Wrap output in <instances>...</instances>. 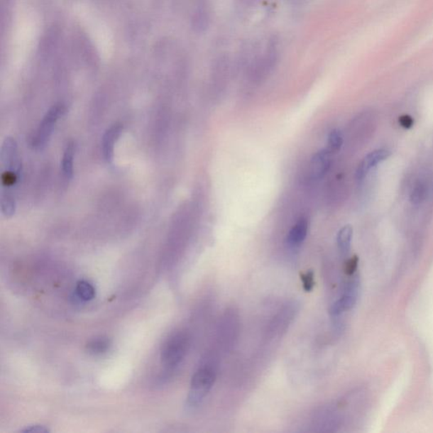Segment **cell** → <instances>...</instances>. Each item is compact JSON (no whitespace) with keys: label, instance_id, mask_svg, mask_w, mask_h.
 <instances>
[{"label":"cell","instance_id":"obj_19","mask_svg":"<svg viewBox=\"0 0 433 433\" xmlns=\"http://www.w3.org/2000/svg\"><path fill=\"white\" fill-rule=\"evenodd\" d=\"M357 263H358V258H356V256H354V258H353L350 261H349V262L346 264V268L347 275H353V273H355L356 268L357 267Z\"/></svg>","mask_w":433,"mask_h":433},{"label":"cell","instance_id":"obj_9","mask_svg":"<svg viewBox=\"0 0 433 433\" xmlns=\"http://www.w3.org/2000/svg\"><path fill=\"white\" fill-rule=\"evenodd\" d=\"M76 155V144L74 141H69L65 148L62 157V174L66 181L72 180L74 174V159Z\"/></svg>","mask_w":433,"mask_h":433},{"label":"cell","instance_id":"obj_17","mask_svg":"<svg viewBox=\"0 0 433 433\" xmlns=\"http://www.w3.org/2000/svg\"><path fill=\"white\" fill-rule=\"evenodd\" d=\"M300 280H302L303 288L307 292H310V291L314 288V273L312 271H307V273H302V275H300Z\"/></svg>","mask_w":433,"mask_h":433},{"label":"cell","instance_id":"obj_7","mask_svg":"<svg viewBox=\"0 0 433 433\" xmlns=\"http://www.w3.org/2000/svg\"><path fill=\"white\" fill-rule=\"evenodd\" d=\"M391 153L386 149H378L368 154L357 168L356 177L357 180H363L370 170L390 158Z\"/></svg>","mask_w":433,"mask_h":433},{"label":"cell","instance_id":"obj_2","mask_svg":"<svg viewBox=\"0 0 433 433\" xmlns=\"http://www.w3.org/2000/svg\"><path fill=\"white\" fill-rule=\"evenodd\" d=\"M216 379V372L213 366L206 365L199 368L193 375L188 396V405L195 407L204 399Z\"/></svg>","mask_w":433,"mask_h":433},{"label":"cell","instance_id":"obj_8","mask_svg":"<svg viewBox=\"0 0 433 433\" xmlns=\"http://www.w3.org/2000/svg\"><path fill=\"white\" fill-rule=\"evenodd\" d=\"M332 163V154L329 149H322L313 155L311 162V174L313 178L324 177Z\"/></svg>","mask_w":433,"mask_h":433},{"label":"cell","instance_id":"obj_1","mask_svg":"<svg viewBox=\"0 0 433 433\" xmlns=\"http://www.w3.org/2000/svg\"><path fill=\"white\" fill-rule=\"evenodd\" d=\"M190 347V336L185 331H178L163 344L161 361L168 368H175L184 359Z\"/></svg>","mask_w":433,"mask_h":433},{"label":"cell","instance_id":"obj_13","mask_svg":"<svg viewBox=\"0 0 433 433\" xmlns=\"http://www.w3.org/2000/svg\"><path fill=\"white\" fill-rule=\"evenodd\" d=\"M110 341L107 338L99 337L90 340L87 344V350L92 355L99 356L109 351Z\"/></svg>","mask_w":433,"mask_h":433},{"label":"cell","instance_id":"obj_6","mask_svg":"<svg viewBox=\"0 0 433 433\" xmlns=\"http://www.w3.org/2000/svg\"><path fill=\"white\" fill-rule=\"evenodd\" d=\"M122 131L123 126L121 124H114V125L108 128L107 131L104 132L103 138H102V154H103L104 160L108 165L114 161V147H116Z\"/></svg>","mask_w":433,"mask_h":433},{"label":"cell","instance_id":"obj_5","mask_svg":"<svg viewBox=\"0 0 433 433\" xmlns=\"http://www.w3.org/2000/svg\"><path fill=\"white\" fill-rule=\"evenodd\" d=\"M3 169L13 170L21 172V162L18 147L14 138L8 136L3 141L1 153H0Z\"/></svg>","mask_w":433,"mask_h":433},{"label":"cell","instance_id":"obj_18","mask_svg":"<svg viewBox=\"0 0 433 433\" xmlns=\"http://www.w3.org/2000/svg\"><path fill=\"white\" fill-rule=\"evenodd\" d=\"M399 122L402 127L405 128V129H410L412 128L414 124V119L412 116H408V114H405V116H402Z\"/></svg>","mask_w":433,"mask_h":433},{"label":"cell","instance_id":"obj_15","mask_svg":"<svg viewBox=\"0 0 433 433\" xmlns=\"http://www.w3.org/2000/svg\"><path fill=\"white\" fill-rule=\"evenodd\" d=\"M426 196V185L422 182H418L415 185L412 194H410V202H412L414 205H418L425 200Z\"/></svg>","mask_w":433,"mask_h":433},{"label":"cell","instance_id":"obj_14","mask_svg":"<svg viewBox=\"0 0 433 433\" xmlns=\"http://www.w3.org/2000/svg\"><path fill=\"white\" fill-rule=\"evenodd\" d=\"M76 290L78 297L84 302H89V300L95 298L96 290L94 286L88 281H79Z\"/></svg>","mask_w":433,"mask_h":433},{"label":"cell","instance_id":"obj_3","mask_svg":"<svg viewBox=\"0 0 433 433\" xmlns=\"http://www.w3.org/2000/svg\"><path fill=\"white\" fill-rule=\"evenodd\" d=\"M66 108L64 104H57L48 110L42 119L32 139V147L37 151H41L46 147L54 132L57 122L64 116Z\"/></svg>","mask_w":433,"mask_h":433},{"label":"cell","instance_id":"obj_12","mask_svg":"<svg viewBox=\"0 0 433 433\" xmlns=\"http://www.w3.org/2000/svg\"><path fill=\"white\" fill-rule=\"evenodd\" d=\"M209 24V14L205 6L199 7L193 16L192 26L197 33H202Z\"/></svg>","mask_w":433,"mask_h":433},{"label":"cell","instance_id":"obj_16","mask_svg":"<svg viewBox=\"0 0 433 433\" xmlns=\"http://www.w3.org/2000/svg\"><path fill=\"white\" fill-rule=\"evenodd\" d=\"M343 143V136L340 131L334 129L330 132L329 136V145L331 152L339 151L342 148Z\"/></svg>","mask_w":433,"mask_h":433},{"label":"cell","instance_id":"obj_20","mask_svg":"<svg viewBox=\"0 0 433 433\" xmlns=\"http://www.w3.org/2000/svg\"><path fill=\"white\" fill-rule=\"evenodd\" d=\"M22 432H35V433H44V432H47L48 429H46L45 427H42V426H33V427H30L28 428H26V429L22 431Z\"/></svg>","mask_w":433,"mask_h":433},{"label":"cell","instance_id":"obj_11","mask_svg":"<svg viewBox=\"0 0 433 433\" xmlns=\"http://www.w3.org/2000/svg\"><path fill=\"white\" fill-rule=\"evenodd\" d=\"M353 238V228L351 225H346L338 233L337 243L340 253L348 254L350 251Z\"/></svg>","mask_w":433,"mask_h":433},{"label":"cell","instance_id":"obj_4","mask_svg":"<svg viewBox=\"0 0 433 433\" xmlns=\"http://www.w3.org/2000/svg\"><path fill=\"white\" fill-rule=\"evenodd\" d=\"M360 291V281L358 277H353L344 287V292L340 298L330 308V314L339 317L343 312L350 311L356 306Z\"/></svg>","mask_w":433,"mask_h":433},{"label":"cell","instance_id":"obj_10","mask_svg":"<svg viewBox=\"0 0 433 433\" xmlns=\"http://www.w3.org/2000/svg\"><path fill=\"white\" fill-rule=\"evenodd\" d=\"M308 222L306 219H300L292 229H290L287 236V243L290 246H299L302 244L307 236Z\"/></svg>","mask_w":433,"mask_h":433}]
</instances>
